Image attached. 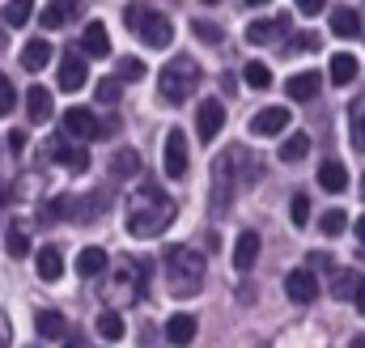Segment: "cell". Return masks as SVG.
<instances>
[{"label":"cell","mask_w":365,"mask_h":348,"mask_svg":"<svg viewBox=\"0 0 365 348\" xmlns=\"http://www.w3.org/2000/svg\"><path fill=\"white\" fill-rule=\"evenodd\" d=\"M349 348H365V336H353V340H349Z\"/></svg>","instance_id":"cell-44"},{"label":"cell","mask_w":365,"mask_h":348,"mask_svg":"<svg viewBox=\"0 0 365 348\" xmlns=\"http://www.w3.org/2000/svg\"><path fill=\"white\" fill-rule=\"evenodd\" d=\"M145 77V60H119V81H140Z\"/></svg>","instance_id":"cell-37"},{"label":"cell","mask_w":365,"mask_h":348,"mask_svg":"<svg viewBox=\"0 0 365 348\" xmlns=\"http://www.w3.org/2000/svg\"><path fill=\"white\" fill-rule=\"evenodd\" d=\"M221 128H225V102H217V98L200 102V111H195V132H200V140H217Z\"/></svg>","instance_id":"cell-7"},{"label":"cell","mask_w":365,"mask_h":348,"mask_svg":"<svg viewBox=\"0 0 365 348\" xmlns=\"http://www.w3.org/2000/svg\"><path fill=\"white\" fill-rule=\"evenodd\" d=\"M9 149L21 153V149H26V132H9Z\"/></svg>","instance_id":"cell-42"},{"label":"cell","mask_w":365,"mask_h":348,"mask_svg":"<svg viewBox=\"0 0 365 348\" xmlns=\"http://www.w3.org/2000/svg\"><path fill=\"white\" fill-rule=\"evenodd\" d=\"M191 30H195V39H204L208 47H221V26H212V21H191Z\"/></svg>","instance_id":"cell-36"},{"label":"cell","mask_w":365,"mask_h":348,"mask_svg":"<svg viewBox=\"0 0 365 348\" xmlns=\"http://www.w3.org/2000/svg\"><path fill=\"white\" fill-rule=\"evenodd\" d=\"M47 60H51V47H47L43 39H30V43L21 47V68H26V73H38V68H47Z\"/></svg>","instance_id":"cell-21"},{"label":"cell","mask_w":365,"mask_h":348,"mask_svg":"<svg viewBox=\"0 0 365 348\" xmlns=\"http://www.w3.org/2000/svg\"><path fill=\"white\" fill-rule=\"evenodd\" d=\"M68 17H73V4H64V0H56V4H47V9H43V26H47V30L64 26Z\"/></svg>","instance_id":"cell-33"},{"label":"cell","mask_w":365,"mask_h":348,"mask_svg":"<svg viewBox=\"0 0 365 348\" xmlns=\"http://www.w3.org/2000/svg\"><path fill=\"white\" fill-rule=\"evenodd\" d=\"M34 327H38L43 340H64V336H68V323H64L60 310H38V314H34Z\"/></svg>","instance_id":"cell-17"},{"label":"cell","mask_w":365,"mask_h":348,"mask_svg":"<svg viewBox=\"0 0 365 348\" xmlns=\"http://www.w3.org/2000/svg\"><path fill=\"white\" fill-rule=\"evenodd\" d=\"M357 56H349V51H340V56H331V86H353V77H357Z\"/></svg>","instance_id":"cell-24"},{"label":"cell","mask_w":365,"mask_h":348,"mask_svg":"<svg viewBox=\"0 0 365 348\" xmlns=\"http://www.w3.org/2000/svg\"><path fill=\"white\" fill-rule=\"evenodd\" d=\"M344 225H349V217H344V208H327V213L319 217V230H323V234H340Z\"/></svg>","instance_id":"cell-34"},{"label":"cell","mask_w":365,"mask_h":348,"mask_svg":"<svg viewBox=\"0 0 365 348\" xmlns=\"http://www.w3.org/2000/svg\"><path fill=\"white\" fill-rule=\"evenodd\" d=\"M119 89H123L119 77H102L98 81V102H119Z\"/></svg>","instance_id":"cell-39"},{"label":"cell","mask_w":365,"mask_h":348,"mask_svg":"<svg viewBox=\"0 0 365 348\" xmlns=\"http://www.w3.org/2000/svg\"><path fill=\"white\" fill-rule=\"evenodd\" d=\"M60 136H68V140H77V145H90L102 136V123H98V115L86 111V106H73V111H64V132Z\"/></svg>","instance_id":"cell-5"},{"label":"cell","mask_w":365,"mask_h":348,"mask_svg":"<svg viewBox=\"0 0 365 348\" xmlns=\"http://www.w3.org/2000/svg\"><path fill=\"white\" fill-rule=\"evenodd\" d=\"M353 234L361 238V247H365V217H357V225H353Z\"/></svg>","instance_id":"cell-43"},{"label":"cell","mask_w":365,"mask_h":348,"mask_svg":"<svg viewBox=\"0 0 365 348\" xmlns=\"http://www.w3.org/2000/svg\"><path fill=\"white\" fill-rule=\"evenodd\" d=\"M310 153V136L306 132H297V136H289L284 145H280V162H302Z\"/></svg>","instance_id":"cell-30"},{"label":"cell","mask_w":365,"mask_h":348,"mask_svg":"<svg viewBox=\"0 0 365 348\" xmlns=\"http://www.w3.org/2000/svg\"><path fill=\"white\" fill-rule=\"evenodd\" d=\"M242 81H247L251 89H268V86H272V68H268V64H259V60H251V64L242 68Z\"/></svg>","instance_id":"cell-32"},{"label":"cell","mask_w":365,"mask_h":348,"mask_svg":"<svg viewBox=\"0 0 365 348\" xmlns=\"http://www.w3.org/2000/svg\"><path fill=\"white\" fill-rule=\"evenodd\" d=\"M361 263H365V247H361Z\"/></svg>","instance_id":"cell-47"},{"label":"cell","mask_w":365,"mask_h":348,"mask_svg":"<svg viewBox=\"0 0 365 348\" xmlns=\"http://www.w3.org/2000/svg\"><path fill=\"white\" fill-rule=\"evenodd\" d=\"M119 285H145V263H132V260H123L119 263Z\"/></svg>","instance_id":"cell-35"},{"label":"cell","mask_w":365,"mask_h":348,"mask_svg":"<svg viewBox=\"0 0 365 348\" xmlns=\"http://www.w3.org/2000/svg\"><path fill=\"white\" fill-rule=\"evenodd\" d=\"M4 247H9V255H13V260H26V255H30V238H26V225H21V221H13V225H9Z\"/></svg>","instance_id":"cell-26"},{"label":"cell","mask_w":365,"mask_h":348,"mask_svg":"<svg viewBox=\"0 0 365 348\" xmlns=\"http://www.w3.org/2000/svg\"><path fill=\"white\" fill-rule=\"evenodd\" d=\"M187 162H191L187 136H182L179 128H170L166 145H162V170H166V178H187Z\"/></svg>","instance_id":"cell-6"},{"label":"cell","mask_w":365,"mask_h":348,"mask_svg":"<svg viewBox=\"0 0 365 348\" xmlns=\"http://www.w3.org/2000/svg\"><path fill=\"white\" fill-rule=\"evenodd\" d=\"M289 217H293V225H306L310 221V200L306 195H293L289 200Z\"/></svg>","instance_id":"cell-38"},{"label":"cell","mask_w":365,"mask_h":348,"mask_svg":"<svg viewBox=\"0 0 365 348\" xmlns=\"http://www.w3.org/2000/svg\"><path fill=\"white\" fill-rule=\"evenodd\" d=\"M13 106H17V89L9 77H0V115H13Z\"/></svg>","instance_id":"cell-40"},{"label":"cell","mask_w":365,"mask_h":348,"mask_svg":"<svg viewBox=\"0 0 365 348\" xmlns=\"http://www.w3.org/2000/svg\"><path fill=\"white\" fill-rule=\"evenodd\" d=\"M136 170H140V158H136L132 149H119V153L110 158V178H132Z\"/></svg>","instance_id":"cell-27"},{"label":"cell","mask_w":365,"mask_h":348,"mask_svg":"<svg viewBox=\"0 0 365 348\" xmlns=\"http://www.w3.org/2000/svg\"><path fill=\"white\" fill-rule=\"evenodd\" d=\"M98 336L102 340H119L123 336V314L119 310H102L98 314Z\"/></svg>","instance_id":"cell-31"},{"label":"cell","mask_w":365,"mask_h":348,"mask_svg":"<svg viewBox=\"0 0 365 348\" xmlns=\"http://www.w3.org/2000/svg\"><path fill=\"white\" fill-rule=\"evenodd\" d=\"M255 260H259V234L247 230V234H238V242H234V267H238V272H251Z\"/></svg>","instance_id":"cell-12"},{"label":"cell","mask_w":365,"mask_h":348,"mask_svg":"<svg viewBox=\"0 0 365 348\" xmlns=\"http://www.w3.org/2000/svg\"><path fill=\"white\" fill-rule=\"evenodd\" d=\"M123 21H128V30H132L145 47H170V39H175L170 17H166L162 9H153V4H128V9H123Z\"/></svg>","instance_id":"cell-3"},{"label":"cell","mask_w":365,"mask_h":348,"mask_svg":"<svg viewBox=\"0 0 365 348\" xmlns=\"http://www.w3.org/2000/svg\"><path fill=\"white\" fill-rule=\"evenodd\" d=\"M289 128V106H264L255 119H251V132L255 136H276Z\"/></svg>","instance_id":"cell-10"},{"label":"cell","mask_w":365,"mask_h":348,"mask_svg":"<svg viewBox=\"0 0 365 348\" xmlns=\"http://www.w3.org/2000/svg\"><path fill=\"white\" fill-rule=\"evenodd\" d=\"M319 187H323V191H331V195H340V191L349 187V170H344L336 158H327V162L319 166Z\"/></svg>","instance_id":"cell-18"},{"label":"cell","mask_w":365,"mask_h":348,"mask_svg":"<svg viewBox=\"0 0 365 348\" xmlns=\"http://www.w3.org/2000/svg\"><path fill=\"white\" fill-rule=\"evenodd\" d=\"M361 289H365L361 272H340V276H336V285H331V293H336L340 302H349V297L357 302V293H361Z\"/></svg>","instance_id":"cell-25"},{"label":"cell","mask_w":365,"mask_h":348,"mask_svg":"<svg viewBox=\"0 0 365 348\" xmlns=\"http://www.w3.org/2000/svg\"><path fill=\"white\" fill-rule=\"evenodd\" d=\"M331 34H336V39H357V34H361V17H357V9H349V4L331 9Z\"/></svg>","instance_id":"cell-15"},{"label":"cell","mask_w":365,"mask_h":348,"mask_svg":"<svg viewBox=\"0 0 365 348\" xmlns=\"http://www.w3.org/2000/svg\"><path fill=\"white\" fill-rule=\"evenodd\" d=\"M166 285H170L175 297L200 293V285H204V255L195 247H182V242L166 247Z\"/></svg>","instance_id":"cell-2"},{"label":"cell","mask_w":365,"mask_h":348,"mask_svg":"<svg viewBox=\"0 0 365 348\" xmlns=\"http://www.w3.org/2000/svg\"><path fill=\"white\" fill-rule=\"evenodd\" d=\"M284 93H289L293 102H310V98L319 93V73H297V77H289V81H284Z\"/></svg>","instance_id":"cell-20"},{"label":"cell","mask_w":365,"mask_h":348,"mask_svg":"<svg viewBox=\"0 0 365 348\" xmlns=\"http://www.w3.org/2000/svg\"><path fill=\"white\" fill-rule=\"evenodd\" d=\"M81 47H86V56H93V60H106V56H110V34H106L102 21H90V26H86Z\"/></svg>","instance_id":"cell-13"},{"label":"cell","mask_w":365,"mask_h":348,"mask_svg":"<svg viewBox=\"0 0 365 348\" xmlns=\"http://www.w3.org/2000/svg\"><path fill=\"white\" fill-rule=\"evenodd\" d=\"M349 128H353V145L365 153V93L349 106Z\"/></svg>","instance_id":"cell-28"},{"label":"cell","mask_w":365,"mask_h":348,"mask_svg":"<svg viewBox=\"0 0 365 348\" xmlns=\"http://www.w3.org/2000/svg\"><path fill=\"white\" fill-rule=\"evenodd\" d=\"M38 276H43L47 285H56V280L64 276V255H60V247H43V251H38Z\"/></svg>","instance_id":"cell-22"},{"label":"cell","mask_w":365,"mask_h":348,"mask_svg":"<svg viewBox=\"0 0 365 348\" xmlns=\"http://www.w3.org/2000/svg\"><path fill=\"white\" fill-rule=\"evenodd\" d=\"M4 43H9V39H4V34H0V51H4Z\"/></svg>","instance_id":"cell-46"},{"label":"cell","mask_w":365,"mask_h":348,"mask_svg":"<svg viewBox=\"0 0 365 348\" xmlns=\"http://www.w3.org/2000/svg\"><path fill=\"white\" fill-rule=\"evenodd\" d=\"M280 30H289V13H280V17H272V21H251V26H247V43L264 47V43H272Z\"/></svg>","instance_id":"cell-14"},{"label":"cell","mask_w":365,"mask_h":348,"mask_svg":"<svg viewBox=\"0 0 365 348\" xmlns=\"http://www.w3.org/2000/svg\"><path fill=\"white\" fill-rule=\"evenodd\" d=\"M170 221H175V200L162 195L153 183H145L136 195H128V217H123V225H128L132 238H158V234H166Z\"/></svg>","instance_id":"cell-1"},{"label":"cell","mask_w":365,"mask_h":348,"mask_svg":"<svg viewBox=\"0 0 365 348\" xmlns=\"http://www.w3.org/2000/svg\"><path fill=\"white\" fill-rule=\"evenodd\" d=\"M162 98H166V106H182L191 93H195V86H200V68H195V60L191 56H175L166 68H162Z\"/></svg>","instance_id":"cell-4"},{"label":"cell","mask_w":365,"mask_h":348,"mask_svg":"<svg viewBox=\"0 0 365 348\" xmlns=\"http://www.w3.org/2000/svg\"><path fill=\"white\" fill-rule=\"evenodd\" d=\"M284 293H289V302L310 306V302L319 297V280H314V272H306V267L289 272V276H284Z\"/></svg>","instance_id":"cell-8"},{"label":"cell","mask_w":365,"mask_h":348,"mask_svg":"<svg viewBox=\"0 0 365 348\" xmlns=\"http://www.w3.org/2000/svg\"><path fill=\"white\" fill-rule=\"evenodd\" d=\"M106 251H102V247H86V251H81V255H77V272H81V276H86V280H93V276H102V272H106Z\"/></svg>","instance_id":"cell-23"},{"label":"cell","mask_w":365,"mask_h":348,"mask_svg":"<svg viewBox=\"0 0 365 348\" xmlns=\"http://www.w3.org/2000/svg\"><path fill=\"white\" fill-rule=\"evenodd\" d=\"M30 13H34V9H30V0H9V4L0 9V21H4V26H26V21H30Z\"/></svg>","instance_id":"cell-29"},{"label":"cell","mask_w":365,"mask_h":348,"mask_svg":"<svg viewBox=\"0 0 365 348\" xmlns=\"http://www.w3.org/2000/svg\"><path fill=\"white\" fill-rule=\"evenodd\" d=\"M51 158L64 162V166H73V170H90L86 145H77V140H68V136H56V140H51Z\"/></svg>","instance_id":"cell-9"},{"label":"cell","mask_w":365,"mask_h":348,"mask_svg":"<svg viewBox=\"0 0 365 348\" xmlns=\"http://www.w3.org/2000/svg\"><path fill=\"white\" fill-rule=\"evenodd\" d=\"M297 9H302V17H314V13H323V0H302Z\"/></svg>","instance_id":"cell-41"},{"label":"cell","mask_w":365,"mask_h":348,"mask_svg":"<svg viewBox=\"0 0 365 348\" xmlns=\"http://www.w3.org/2000/svg\"><path fill=\"white\" fill-rule=\"evenodd\" d=\"M166 340L175 348H187L191 340H195V319L182 310V314H170V323H166Z\"/></svg>","instance_id":"cell-16"},{"label":"cell","mask_w":365,"mask_h":348,"mask_svg":"<svg viewBox=\"0 0 365 348\" xmlns=\"http://www.w3.org/2000/svg\"><path fill=\"white\" fill-rule=\"evenodd\" d=\"M56 81H60L64 93L81 89V86H86V60H81V56H64V64L56 68Z\"/></svg>","instance_id":"cell-11"},{"label":"cell","mask_w":365,"mask_h":348,"mask_svg":"<svg viewBox=\"0 0 365 348\" xmlns=\"http://www.w3.org/2000/svg\"><path fill=\"white\" fill-rule=\"evenodd\" d=\"M357 310H361V314H365V289H361V293H357Z\"/></svg>","instance_id":"cell-45"},{"label":"cell","mask_w":365,"mask_h":348,"mask_svg":"<svg viewBox=\"0 0 365 348\" xmlns=\"http://www.w3.org/2000/svg\"><path fill=\"white\" fill-rule=\"evenodd\" d=\"M26 115H30V123H47V119H51V89H43V86L30 89V98H26Z\"/></svg>","instance_id":"cell-19"}]
</instances>
